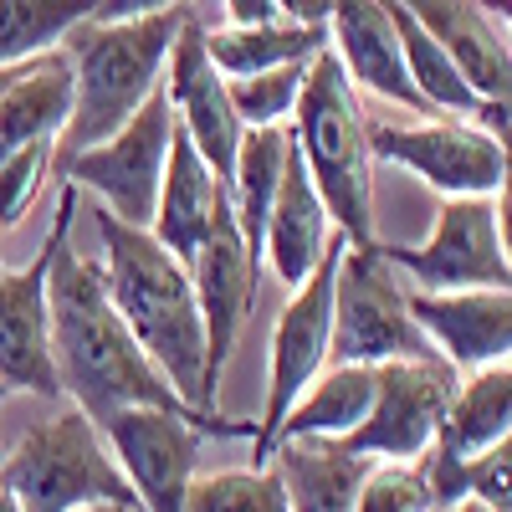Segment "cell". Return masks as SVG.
Listing matches in <instances>:
<instances>
[{
    "mask_svg": "<svg viewBox=\"0 0 512 512\" xmlns=\"http://www.w3.org/2000/svg\"><path fill=\"white\" fill-rule=\"evenodd\" d=\"M67 236L57 241L52 272H47V313H52V354H57V374H62V395L88 415L98 431L123 410L210 415V410H195L175 384L159 374V364L144 354V344L128 333L123 313L113 308L108 282H103V262L72 251Z\"/></svg>",
    "mask_w": 512,
    "mask_h": 512,
    "instance_id": "obj_1",
    "label": "cell"
},
{
    "mask_svg": "<svg viewBox=\"0 0 512 512\" xmlns=\"http://www.w3.org/2000/svg\"><path fill=\"white\" fill-rule=\"evenodd\" d=\"M93 231H98V246H103L108 297L123 313L128 333L144 344V354L159 364V374L175 384L195 410H205L200 405L205 328H200V303H195L190 267L149 226H128L103 205H93Z\"/></svg>",
    "mask_w": 512,
    "mask_h": 512,
    "instance_id": "obj_2",
    "label": "cell"
},
{
    "mask_svg": "<svg viewBox=\"0 0 512 512\" xmlns=\"http://www.w3.org/2000/svg\"><path fill=\"white\" fill-rule=\"evenodd\" d=\"M185 16L190 11L175 6V11H154L134 21H82L67 31L62 57L72 67V113H67V128L57 134L52 164H67L72 154L113 139L154 98Z\"/></svg>",
    "mask_w": 512,
    "mask_h": 512,
    "instance_id": "obj_3",
    "label": "cell"
},
{
    "mask_svg": "<svg viewBox=\"0 0 512 512\" xmlns=\"http://www.w3.org/2000/svg\"><path fill=\"white\" fill-rule=\"evenodd\" d=\"M292 149L303 154L313 190L323 195L333 226L349 246H374V149L369 118L359 108V88L338 57L323 47L308 67L303 98L292 113Z\"/></svg>",
    "mask_w": 512,
    "mask_h": 512,
    "instance_id": "obj_4",
    "label": "cell"
},
{
    "mask_svg": "<svg viewBox=\"0 0 512 512\" xmlns=\"http://www.w3.org/2000/svg\"><path fill=\"white\" fill-rule=\"evenodd\" d=\"M6 482L26 512H77L93 502H139L123 466L113 461L103 431L77 405L52 410L47 420L26 425L16 446L0 456Z\"/></svg>",
    "mask_w": 512,
    "mask_h": 512,
    "instance_id": "obj_5",
    "label": "cell"
},
{
    "mask_svg": "<svg viewBox=\"0 0 512 512\" xmlns=\"http://www.w3.org/2000/svg\"><path fill=\"white\" fill-rule=\"evenodd\" d=\"M333 359L338 364H390L441 359L410 313V287L400 282L384 246H344L333 277Z\"/></svg>",
    "mask_w": 512,
    "mask_h": 512,
    "instance_id": "obj_6",
    "label": "cell"
},
{
    "mask_svg": "<svg viewBox=\"0 0 512 512\" xmlns=\"http://www.w3.org/2000/svg\"><path fill=\"white\" fill-rule=\"evenodd\" d=\"M349 236L338 231L333 246L323 251V262L313 267L308 282H297L292 297L282 303L277 323H272V354H267V400L256 415V436H251V466H267L277 431L287 410L297 405V395L323 374V364L333 359V277H338V256H344Z\"/></svg>",
    "mask_w": 512,
    "mask_h": 512,
    "instance_id": "obj_7",
    "label": "cell"
},
{
    "mask_svg": "<svg viewBox=\"0 0 512 512\" xmlns=\"http://www.w3.org/2000/svg\"><path fill=\"white\" fill-rule=\"evenodd\" d=\"M205 436H256V420L226 415H169V410H123L103 425V441L123 466L144 512H185L195 461Z\"/></svg>",
    "mask_w": 512,
    "mask_h": 512,
    "instance_id": "obj_8",
    "label": "cell"
},
{
    "mask_svg": "<svg viewBox=\"0 0 512 512\" xmlns=\"http://www.w3.org/2000/svg\"><path fill=\"white\" fill-rule=\"evenodd\" d=\"M169 139H175V108H169L164 82L154 98L128 118L113 139L72 154L62 169V180L77 190H93L103 210H113L128 226H154V205L164 185V164H169Z\"/></svg>",
    "mask_w": 512,
    "mask_h": 512,
    "instance_id": "obj_9",
    "label": "cell"
},
{
    "mask_svg": "<svg viewBox=\"0 0 512 512\" xmlns=\"http://www.w3.org/2000/svg\"><path fill=\"white\" fill-rule=\"evenodd\" d=\"M82 210V190L62 185L57 195V216L52 231L41 241L36 262L21 272H0V379L16 395H36V400H67L62 395V374H57V354H52V313H47V272H52V251L57 241L72 231V216Z\"/></svg>",
    "mask_w": 512,
    "mask_h": 512,
    "instance_id": "obj_10",
    "label": "cell"
},
{
    "mask_svg": "<svg viewBox=\"0 0 512 512\" xmlns=\"http://www.w3.org/2000/svg\"><path fill=\"white\" fill-rule=\"evenodd\" d=\"M384 246V241H379ZM400 277L415 292H472V287H512V262L497 226L492 195H456L420 246H384Z\"/></svg>",
    "mask_w": 512,
    "mask_h": 512,
    "instance_id": "obj_11",
    "label": "cell"
},
{
    "mask_svg": "<svg viewBox=\"0 0 512 512\" xmlns=\"http://www.w3.org/2000/svg\"><path fill=\"white\" fill-rule=\"evenodd\" d=\"M456 369L446 359H390L379 364L374 405L354 436H344L349 451L369 461H420L441 436V420L456 395Z\"/></svg>",
    "mask_w": 512,
    "mask_h": 512,
    "instance_id": "obj_12",
    "label": "cell"
},
{
    "mask_svg": "<svg viewBox=\"0 0 512 512\" xmlns=\"http://www.w3.org/2000/svg\"><path fill=\"white\" fill-rule=\"evenodd\" d=\"M369 149L379 164H400L420 175L446 200L456 195H497L502 185V144L487 123L477 118H425L410 128L369 123Z\"/></svg>",
    "mask_w": 512,
    "mask_h": 512,
    "instance_id": "obj_13",
    "label": "cell"
},
{
    "mask_svg": "<svg viewBox=\"0 0 512 512\" xmlns=\"http://www.w3.org/2000/svg\"><path fill=\"white\" fill-rule=\"evenodd\" d=\"M256 251L246 246L236 210L210 231V241L195 251L190 262V282H195V303H200V328H205V384H200V405L216 410L221 384H226V364L246 333L251 303H256Z\"/></svg>",
    "mask_w": 512,
    "mask_h": 512,
    "instance_id": "obj_14",
    "label": "cell"
},
{
    "mask_svg": "<svg viewBox=\"0 0 512 512\" xmlns=\"http://www.w3.org/2000/svg\"><path fill=\"white\" fill-rule=\"evenodd\" d=\"M164 93H169V108H175V123L190 134V144L205 154V164L216 169L221 180H231V164H236V149H241L246 123L236 118L231 77L210 62V52H205V26H200L195 16H185L175 47H169Z\"/></svg>",
    "mask_w": 512,
    "mask_h": 512,
    "instance_id": "obj_15",
    "label": "cell"
},
{
    "mask_svg": "<svg viewBox=\"0 0 512 512\" xmlns=\"http://www.w3.org/2000/svg\"><path fill=\"white\" fill-rule=\"evenodd\" d=\"M410 313L456 374L512 359V287H472V292L410 287Z\"/></svg>",
    "mask_w": 512,
    "mask_h": 512,
    "instance_id": "obj_16",
    "label": "cell"
},
{
    "mask_svg": "<svg viewBox=\"0 0 512 512\" xmlns=\"http://www.w3.org/2000/svg\"><path fill=\"white\" fill-rule=\"evenodd\" d=\"M328 52L349 72L354 88H364L384 103H405L415 113H431L410 82L390 0H328Z\"/></svg>",
    "mask_w": 512,
    "mask_h": 512,
    "instance_id": "obj_17",
    "label": "cell"
},
{
    "mask_svg": "<svg viewBox=\"0 0 512 512\" xmlns=\"http://www.w3.org/2000/svg\"><path fill=\"white\" fill-rule=\"evenodd\" d=\"M231 216V195L226 180L205 164V154L190 144V134L175 123L169 139V164H164V185H159V205H154V236L190 267L195 251L210 241L221 221Z\"/></svg>",
    "mask_w": 512,
    "mask_h": 512,
    "instance_id": "obj_18",
    "label": "cell"
},
{
    "mask_svg": "<svg viewBox=\"0 0 512 512\" xmlns=\"http://www.w3.org/2000/svg\"><path fill=\"white\" fill-rule=\"evenodd\" d=\"M400 6L446 47V57L472 82L477 108L512 98V47L482 0H400Z\"/></svg>",
    "mask_w": 512,
    "mask_h": 512,
    "instance_id": "obj_19",
    "label": "cell"
},
{
    "mask_svg": "<svg viewBox=\"0 0 512 512\" xmlns=\"http://www.w3.org/2000/svg\"><path fill=\"white\" fill-rule=\"evenodd\" d=\"M333 236H338V226L328 216L323 195L308 180L303 154L292 149L287 169H282V185H277V200H272V216H267V231H262V262L277 272L282 287H297V282L313 277L323 251L333 246Z\"/></svg>",
    "mask_w": 512,
    "mask_h": 512,
    "instance_id": "obj_20",
    "label": "cell"
},
{
    "mask_svg": "<svg viewBox=\"0 0 512 512\" xmlns=\"http://www.w3.org/2000/svg\"><path fill=\"white\" fill-rule=\"evenodd\" d=\"M267 466L282 477V492H287L292 512H354L359 482H364V472L374 461L349 451L344 441L297 436V441H277Z\"/></svg>",
    "mask_w": 512,
    "mask_h": 512,
    "instance_id": "obj_21",
    "label": "cell"
},
{
    "mask_svg": "<svg viewBox=\"0 0 512 512\" xmlns=\"http://www.w3.org/2000/svg\"><path fill=\"white\" fill-rule=\"evenodd\" d=\"M72 113V67L62 52L36 57L0 98V159H11L26 144H41L67 128Z\"/></svg>",
    "mask_w": 512,
    "mask_h": 512,
    "instance_id": "obj_22",
    "label": "cell"
},
{
    "mask_svg": "<svg viewBox=\"0 0 512 512\" xmlns=\"http://www.w3.org/2000/svg\"><path fill=\"white\" fill-rule=\"evenodd\" d=\"M374 379H379V364H333L323 369L297 405L287 410L277 441H297V436H318V441H344L354 436L369 405H374Z\"/></svg>",
    "mask_w": 512,
    "mask_h": 512,
    "instance_id": "obj_23",
    "label": "cell"
},
{
    "mask_svg": "<svg viewBox=\"0 0 512 512\" xmlns=\"http://www.w3.org/2000/svg\"><path fill=\"white\" fill-rule=\"evenodd\" d=\"M287 154H292V128H246L236 164H231V180H226L236 226H241L246 246L256 251V262H262V231H267V216H272Z\"/></svg>",
    "mask_w": 512,
    "mask_h": 512,
    "instance_id": "obj_24",
    "label": "cell"
},
{
    "mask_svg": "<svg viewBox=\"0 0 512 512\" xmlns=\"http://www.w3.org/2000/svg\"><path fill=\"white\" fill-rule=\"evenodd\" d=\"M323 47H328V26H308V21L205 31V52L226 77H251L267 67H287V62H313Z\"/></svg>",
    "mask_w": 512,
    "mask_h": 512,
    "instance_id": "obj_25",
    "label": "cell"
},
{
    "mask_svg": "<svg viewBox=\"0 0 512 512\" xmlns=\"http://www.w3.org/2000/svg\"><path fill=\"white\" fill-rule=\"evenodd\" d=\"M507 431H512V359L461 374L451 410L441 420V441H451L461 456H477Z\"/></svg>",
    "mask_w": 512,
    "mask_h": 512,
    "instance_id": "obj_26",
    "label": "cell"
},
{
    "mask_svg": "<svg viewBox=\"0 0 512 512\" xmlns=\"http://www.w3.org/2000/svg\"><path fill=\"white\" fill-rule=\"evenodd\" d=\"M390 16H395V36H400V52H405V67H410V82L415 93L425 98L431 113H451V118H477V93L472 82L461 77V67L446 57V47L425 31L400 0H390Z\"/></svg>",
    "mask_w": 512,
    "mask_h": 512,
    "instance_id": "obj_27",
    "label": "cell"
},
{
    "mask_svg": "<svg viewBox=\"0 0 512 512\" xmlns=\"http://www.w3.org/2000/svg\"><path fill=\"white\" fill-rule=\"evenodd\" d=\"M98 0H0V67H26L57 52L67 31L93 21Z\"/></svg>",
    "mask_w": 512,
    "mask_h": 512,
    "instance_id": "obj_28",
    "label": "cell"
},
{
    "mask_svg": "<svg viewBox=\"0 0 512 512\" xmlns=\"http://www.w3.org/2000/svg\"><path fill=\"white\" fill-rule=\"evenodd\" d=\"M185 512H292V507L272 466H241V472L195 477Z\"/></svg>",
    "mask_w": 512,
    "mask_h": 512,
    "instance_id": "obj_29",
    "label": "cell"
},
{
    "mask_svg": "<svg viewBox=\"0 0 512 512\" xmlns=\"http://www.w3.org/2000/svg\"><path fill=\"white\" fill-rule=\"evenodd\" d=\"M308 67H313V62H287V67H267V72H251V77H231L236 118H241L246 128H282V123L297 113Z\"/></svg>",
    "mask_w": 512,
    "mask_h": 512,
    "instance_id": "obj_30",
    "label": "cell"
},
{
    "mask_svg": "<svg viewBox=\"0 0 512 512\" xmlns=\"http://www.w3.org/2000/svg\"><path fill=\"white\" fill-rule=\"evenodd\" d=\"M354 512H441V507L415 461H374L359 482Z\"/></svg>",
    "mask_w": 512,
    "mask_h": 512,
    "instance_id": "obj_31",
    "label": "cell"
},
{
    "mask_svg": "<svg viewBox=\"0 0 512 512\" xmlns=\"http://www.w3.org/2000/svg\"><path fill=\"white\" fill-rule=\"evenodd\" d=\"M52 154H57V144L41 139V144L16 149L11 159H0V231H16L26 221V210L52 169Z\"/></svg>",
    "mask_w": 512,
    "mask_h": 512,
    "instance_id": "obj_32",
    "label": "cell"
},
{
    "mask_svg": "<svg viewBox=\"0 0 512 512\" xmlns=\"http://www.w3.org/2000/svg\"><path fill=\"white\" fill-rule=\"evenodd\" d=\"M415 466H420V477H425V487H431V497H436L441 512H451L456 502L472 497V456H461L451 441L436 436L431 451H425Z\"/></svg>",
    "mask_w": 512,
    "mask_h": 512,
    "instance_id": "obj_33",
    "label": "cell"
},
{
    "mask_svg": "<svg viewBox=\"0 0 512 512\" xmlns=\"http://www.w3.org/2000/svg\"><path fill=\"white\" fill-rule=\"evenodd\" d=\"M472 497L492 512H512V431L472 456Z\"/></svg>",
    "mask_w": 512,
    "mask_h": 512,
    "instance_id": "obj_34",
    "label": "cell"
},
{
    "mask_svg": "<svg viewBox=\"0 0 512 512\" xmlns=\"http://www.w3.org/2000/svg\"><path fill=\"white\" fill-rule=\"evenodd\" d=\"M477 123H487L497 144H502V185H497V226H502V246H507V262H512V98L507 103H482Z\"/></svg>",
    "mask_w": 512,
    "mask_h": 512,
    "instance_id": "obj_35",
    "label": "cell"
},
{
    "mask_svg": "<svg viewBox=\"0 0 512 512\" xmlns=\"http://www.w3.org/2000/svg\"><path fill=\"white\" fill-rule=\"evenodd\" d=\"M185 0H98L93 21H134V16H154V11H175Z\"/></svg>",
    "mask_w": 512,
    "mask_h": 512,
    "instance_id": "obj_36",
    "label": "cell"
},
{
    "mask_svg": "<svg viewBox=\"0 0 512 512\" xmlns=\"http://www.w3.org/2000/svg\"><path fill=\"white\" fill-rule=\"evenodd\" d=\"M226 16H231V26H272V21H287L277 0H226Z\"/></svg>",
    "mask_w": 512,
    "mask_h": 512,
    "instance_id": "obj_37",
    "label": "cell"
},
{
    "mask_svg": "<svg viewBox=\"0 0 512 512\" xmlns=\"http://www.w3.org/2000/svg\"><path fill=\"white\" fill-rule=\"evenodd\" d=\"M287 21H308V26H328V0H277Z\"/></svg>",
    "mask_w": 512,
    "mask_h": 512,
    "instance_id": "obj_38",
    "label": "cell"
},
{
    "mask_svg": "<svg viewBox=\"0 0 512 512\" xmlns=\"http://www.w3.org/2000/svg\"><path fill=\"white\" fill-rule=\"evenodd\" d=\"M77 512H144L139 502H93V507H77Z\"/></svg>",
    "mask_w": 512,
    "mask_h": 512,
    "instance_id": "obj_39",
    "label": "cell"
},
{
    "mask_svg": "<svg viewBox=\"0 0 512 512\" xmlns=\"http://www.w3.org/2000/svg\"><path fill=\"white\" fill-rule=\"evenodd\" d=\"M482 6H487V11H492V16L507 26V31H512V0H482Z\"/></svg>",
    "mask_w": 512,
    "mask_h": 512,
    "instance_id": "obj_40",
    "label": "cell"
},
{
    "mask_svg": "<svg viewBox=\"0 0 512 512\" xmlns=\"http://www.w3.org/2000/svg\"><path fill=\"white\" fill-rule=\"evenodd\" d=\"M0 512H26V507H21V497H16L6 482H0Z\"/></svg>",
    "mask_w": 512,
    "mask_h": 512,
    "instance_id": "obj_41",
    "label": "cell"
},
{
    "mask_svg": "<svg viewBox=\"0 0 512 512\" xmlns=\"http://www.w3.org/2000/svg\"><path fill=\"white\" fill-rule=\"evenodd\" d=\"M26 67H31V62H26ZM26 67H0V98H6V88H11V82H16Z\"/></svg>",
    "mask_w": 512,
    "mask_h": 512,
    "instance_id": "obj_42",
    "label": "cell"
},
{
    "mask_svg": "<svg viewBox=\"0 0 512 512\" xmlns=\"http://www.w3.org/2000/svg\"><path fill=\"white\" fill-rule=\"evenodd\" d=\"M451 512H492V507H487V502H477V497H466V502H456Z\"/></svg>",
    "mask_w": 512,
    "mask_h": 512,
    "instance_id": "obj_43",
    "label": "cell"
},
{
    "mask_svg": "<svg viewBox=\"0 0 512 512\" xmlns=\"http://www.w3.org/2000/svg\"><path fill=\"white\" fill-rule=\"evenodd\" d=\"M6 395H11V390H6V379H0V405H6Z\"/></svg>",
    "mask_w": 512,
    "mask_h": 512,
    "instance_id": "obj_44",
    "label": "cell"
},
{
    "mask_svg": "<svg viewBox=\"0 0 512 512\" xmlns=\"http://www.w3.org/2000/svg\"><path fill=\"white\" fill-rule=\"evenodd\" d=\"M0 456H6V446H0Z\"/></svg>",
    "mask_w": 512,
    "mask_h": 512,
    "instance_id": "obj_45",
    "label": "cell"
},
{
    "mask_svg": "<svg viewBox=\"0 0 512 512\" xmlns=\"http://www.w3.org/2000/svg\"><path fill=\"white\" fill-rule=\"evenodd\" d=\"M0 272H6V267H0Z\"/></svg>",
    "mask_w": 512,
    "mask_h": 512,
    "instance_id": "obj_46",
    "label": "cell"
}]
</instances>
